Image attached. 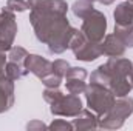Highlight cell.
Instances as JSON below:
<instances>
[{"label": "cell", "instance_id": "obj_26", "mask_svg": "<svg viewBox=\"0 0 133 131\" xmlns=\"http://www.w3.org/2000/svg\"><path fill=\"white\" fill-rule=\"evenodd\" d=\"M5 66H6V56L5 51H0V72H5Z\"/></svg>", "mask_w": 133, "mask_h": 131}, {"label": "cell", "instance_id": "obj_15", "mask_svg": "<svg viewBox=\"0 0 133 131\" xmlns=\"http://www.w3.org/2000/svg\"><path fill=\"white\" fill-rule=\"evenodd\" d=\"M28 72H30V71L25 68V65L17 63V62H12V60H9V62L6 63V66H5V74H6L12 82H16V80H19V79L25 77Z\"/></svg>", "mask_w": 133, "mask_h": 131}, {"label": "cell", "instance_id": "obj_12", "mask_svg": "<svg viewBox=\"0 0 133 131\" xmlns=\"http://www.w3.org/2000/svg\"><path fill=\"white\" fill-rule=\"evenodd\" d=\"M74 130L87 131V130H96L99 127V117L96 113H91L90 110H81L76 119L73 120Z\"/></svg>", "mask_w": 133, "mask_h": 131}, {"label": "cell", "instance_id": "obj_8", "mask_svg": "<svg viewBox=\"0 0 133 131\" xmlns=\"http://www.w3.org/2000/svg\"><path fill=\"white\" fill-rule=\"evenodd\" d=\"M102 68L111 76V79H116V77H129L130 71L133 68L132 60L125 59V57H110Z\"/></svg>", "mask_w": 133, "mask_h": 131}, {"label": "cell", "instance_id": "obj_23", "mask_svg": "<svg viewBox=\"0 0 133 131\" xmlns=\"http://www.w3.org/2000/svg\"><path fill=\"white\" fill-rule=\"evenodd\" d=\"M6 8L9 9V11H12V12H23V11H26L30 6H28V2H25V0H8L6 2Z\"/></svg>", "mask_w": 133, "mask_h": 131}, {"label": "cell", "instance_id": "obj_25", "mask_svg": "<svg viewBox=\"0 0 133 131\" xmlns=\"http://www.w3.org/2000/svg\"><path fill=\"white\" fill-rule=\"evenodd\" d=\"M26 130L28 131H42V130H48V125H45L40 120H33L30 123H26Z\"/></svg>", "mask_w": 133, "mask_h": 131}, {"label": "cell", "instance_id": "obj_3", "mask_svg": "<svg viewBox=\"0 0 133 131\" xmlns=\"http://www.w3.org/2000/svg\"><path fill=\"white\" fill-rule=\"evenodd\" d=\"M84 94L87 99V105L90 106V110L93 113H96L98 117H102L104 114H107L116 102L115 94L107 86L99 85V83H93V82H90V85H87Z\"/></svg>", "mask_w": 133, "mask_h": 131}, {"label": "cell", "instance_id": "obj_6", "mask_svg": "<svg viewBox=\"0 0 133 131\" xmlns=\"http://www.w3.org/2000/svg\"><path fill=\"white\" fill-rule=\"evenodd\" d=\"M17 34L16 16L8 8L0 11V51H9Z\"/></svg>", "mask_w": 133, "mask_h": 131}, {"label": "cell", "instance_id": "obj_13", "mask_svg": "<svg viewBox=\"0 0 133 131\" xmlns=\"http://www.w3.org/2000/svg\"><path fill=\"white\" fill-rule=\"evenodd\" d=\"M113 17H115V25L122 26L133 23V2L127 0L124 3H119L113 11Z\"/></svg>", "mask_w": 133, "mask_h": 131}, {"label": "cell", "instance_id": "obj_20", "mask_svg": "<svg viewBox=\"0 0 133 131\" xmlns=\"http://www.w3.org/2000/svg\"><path fill=\"white\" fill-rule=\"evenodd\" d=\"M62 76H59V74H56V72H50V74H46L45 77H42L40 80H42V83L46 86V88H59L61 86V83H62Z\"/></svg>", "mask_w": 133, "mask_h": 131}, {"label": "cell", "instance_id": "obj_24", "mask_svg": "<svg viewBox=\"0 0 133 131\" xmlns=\"http://www.w3.org/2000/svg\"><path fill=\"white\" fill-rule=\"evenodd\" d=\"M68 68H70V63H68L66 60L57 59V60L53 62V72H56V74H59V76H62V77H65V72H66Z\"/></svg>", "mask_w": 133, "mask_h": 131}, {"label": "cell", "instance_id": "obj_19", "mask_svg": "<svg viewBox=\"0 0 133 131\" xmlns=\"http://www.w3.org/2000/svg\"><path fill=\"white\" fill-rule=\"evenodd\" d=\"M8 57H9V60L23 65V63H25V59L28 57V51H26L25 48H22V46H12V48L9 49Z\"/></svg>", "mask_w": 133, "mask_h": 131}, {"label": "cell", "instance_id": "obj_17", "mask_svg": "<svg viewBox=\"0 0 133 131\" xmlns=\"http://www.w3.org/2000/svg\"><path fill=\"white\" fill-rule=\"evenodd\" d=\"M91 9H93V3L88 2V0H76L73 3V6H71L73 14L76 17H79V19H84Z\"/></svg>", "mask_w": 133, "mask_h": 131}, {"label": "cell", "instance_id": "obj_28", "mask_svg": "<svg viewBox=\"0 0 133 131\" xmlns=\"http://www.w3.org/2000/svg\"><path fill=\"white\" fill-rule=\"evenodd\" d=\"M129 77H130V82H132V85H133V68H132V71H130V74H129Z\"/></svg>", "mask_w": 133, "mask_h": 131}, {"label": "cell", "instance_id": "obj_16", "mask_svg": "<svg viewBox=\"0 0 133 131\" xmlns=\"http://www.w3.org/2000/svg\"><path fill=\"white\" fill-rule=\"evenodd\" d=\"M121 42L127 46V48H133V23L130 25H115V33Z\"/></svg>", "mask_w": 133, "mask_h": 131}, {"label": "cell", "instance_id": "obj_14", "mask_svg": "<svg viewBox=\"0 0 133 131\" xmlns=\"http://www.w3.org/2000/svg\"><path fill=\"white\" fill-rule=\"evenodd\" d=\"M133 85L130 82L129 77H116V79H111L110 85H108V90L115 94V97H125L130 94Z\"/></svg>", "mask_w": 133, "mask_h": 131}, {"label": "cell", "instance_id": "obj_30", "mask_svg": "<svg viewBox=\"0 0 133 131\" xmlns=\"http://www.w3.org/2000/svg\"><path fill=\"white\" fill-rule=\"evenodd\" d=\"M129 2H133V0H129Z\"/></svg>", "mask_w": 133, "mask_h": 131}, {"label": "cell", "instance_id": "obj_10", "mask_svg": "<svg viewBox=\"0 0 133 131\" xmlns=\"http://www.w3.org/2000/svg\"><path fill=\"white\" fill-rule=\"evenodd\" d=\"M12 105H14V82L5 72H0V114L11 110Z\"/></svg>", "mask_w": 133, "mask_h": 131}, {"label": "cell", "instance_id": "obj_27", "mask_svg": "<svg viewBox=\"0 0 133 131\" xmlns=\"http://www.w3.org/2000/svg\"><path fill=\"white\" fill-rule=\"evenodd\" d=\"M99 2L102 3V5H111V3H113L115 0H99Z\"/></svg>", "mask_w": 133, "mask_h": 131}, {"label": "cell", "instance_id": "obj_21", "mask_svg": "<svg viewBox=\"0 0 133 131\" xmlns=\"http://www.w3.org/2000/svg\"><path fill=\"white\" fill-rule=\"evenodd\" d=\"M48 130H51V131H71V130H74V125L70 123V122H66V120H64V119H56V120H53L48 125Z\"/></svg>", "mask_w": 133, "mask_h": 131}, {"label": "cell", "instance_id": "obj_7", "mask_svg": "<svg viewBox=\"0 0 133 131\" xmlns=\"http://www.w3.org/2000/svg\"><path fill=\"white\" fill-rule=\"evenodd\" d=\"M71 51L74 54V59L82 60V62H93L102 56V45L101 42H93L85 37V40Z\"/></svg>", "mask_w": 133, "mask_h": 131}, {"label": "cell", "instance_id": "obj_9", "mask_svg": "<svg viewBox=\"0 0 133 131\" xmlns=\"http://www.w3.org/2000/svg\"><path fill=\"white\" fill-rule=\"evenodd\" d=\"M23 65L30 72H33L39 79L45 77L46 74H50L53 71V62H50L48 59H45L42 56H37V54H28Z\"/></svg>", "mask_w": 133, "mask_h": 131}, {"label": "cell", "instance_id": "obj_1", "mask_svg": "<svg viewBox=\"0 0 133 131\" xmlns=\"http://www.w3.org/2000/svg\"><path fill=\"white\" fill-rule=\"evenodd\" d=\"M30 22L39 42L48 46L51 54H62L70 48L76 28L66 19L65 0H28Z\"/></svg>", "mask_w": 133, "mask_h": 131}, {"label": "cell", "instance_id": "obj_11", "mask_svg": "<svg viewBox=\"0 0 133 131\" xmlns=\"http://www.w3.org/2000/svg\"><path fill=\"white\" fill-rule=\"evenodd\" d=\"M101 45H102V54H105L108 57H122L127 49V46L121 42V39L116 34L105 35L104 40L101 42Z\"/></svg>", "mask_w": 133, "mask_h": 131}, {"label": "cell", "instance_id": "obj_18", "mask_svg": "<svg viewBox=\"0 0 133 131\" xmlns=\"http://www.w3.org/2000/svg\"><path fill=\"white\" fill-rule=\"evenodd\" d=\"M65 85H66V91L71 93V94H84L85 93V88H87V83L85 80L82 79H65Z\"/></svg>", "mask_w": 133, "mask_h": 131}, {"label": "cell", "instance_id": "obj_4", "mask_svg": "<svg viewBox=\"0 0 133 131\" xmlns=\"http://www.w3.org/2000/svg\"><path fill=\"white\" fill-rule=\"evenodd\" d=\"M133 113V99L132 97H118L111 110L99 117V128L104 130H118L124 125L125 119Z\"/></svg>", "mask_w": 133, "mask_h": 131}, {"label": "cell", "instance_id": "obj_2", "mask_svg": "<svg viewBox=\"0 0 133 131\" xmlns=\"http://www.w3.org/2000/svg\"><path fill=\"white\" fill-rule=\"evenodd\" d=\"M43 99L50 103V111L54 116L76 117L82 110V102L76 94H64L57 88H46L43 91Z\"/></svg>", "mask_w": 133, "mask_h": 131}, {"label": "cell", "instance_id": "obj_5", "mask_svg": "<svg viewBox=\"0 0 133 131\" xmlns=\"http://www.w3.org/2000/svg\"><path fill=\"white\" fill-rule=\"evenodd\" d=\"M81 31L85 34L87 39H90L93 42H102L104 37H105V31H107V19H105V16L101 11L93 8L82 19Z\"/></svg>", "mask_w": 133, "mask_h": 131}, {"label": "cell", "instance_id": "obj_29", "mask_svg": "<svg viewBox=\"0 0 133 131\" xmlns=\"http://www.w3.org/2000/svg\"><path fill=\"white\" fill-rule=\"evenodd\" d=\"M88 2H91V3H95V2H98V0H88Z\"/></svg>", "mask_w": 133, "mask_h": 131}, {"label": "cell", "instance_id": "obj_22", "mask_svg": "<svg viewBox=\"0 0 133 131\" xmlns=\"http://www.w3.org/2000/svg\"><path fill=\"white\" fill-rule=\"evenodd\" d=\"M65 79H82V80H85L87 71H85V68H81V66H70L65 72Z\"/></svg>", "mask_w": 133, "mask_h": 131}]
</instances>
